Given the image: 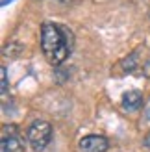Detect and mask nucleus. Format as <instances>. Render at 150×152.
Instances as JSON below:
<instances>
[{
  "label": "nucleus",
  "mask_w": 150,
  "mask_h": 152,
  "mask_svg": "<svg viewBox=\"0 0 150 152\" xmlns=\"http://www.w3.org/2000/svg\"><path fill=\"white\" fill-rule=\"evenodd\" d=\"M145 117H146V121L150 123V100H148L146 106H145Z\"/></svg>",
  "instance_id": "7"
},
{
  "label": "nucleus",
  "mask_w": 150,
  "mask_h": 152,
  "mask_svg": "<svg viewBox=\"0 0 150 152\" xmlns=\"http://www.w3.org/2000/svg\"><path fill=\"white\" fill-rule=\"evenodd\" d=\"M141 104H143V93L137 89H132V91H126L122 95V106L124 110L128 111H135L141 108Z\"/></svg>",
  "instance_id": "5"
},
{
  "label": "nucleus",
  "mask_w": 150,
  "mask_h": 152,
  "mask_svg": "<svg viewBox=\"0 0 150 152\" xmlns=\"http://www.w3.org/2000/svg\"><path fill=\"white\" fill-rule=\"evenodd\" d=\"M0 74H2V95L7 93V71L6 67H0Z\"/></svg>",
  "instance_id": "6"
},
{
  "label": "nucleus",
  "mask_w": 150,
  "mask_h": 152,
  "mask_svg": "<svg viewBox=\"0 0 150 152\" xmlns=\"http://www.w3.org/2000/svg\"><path fill=\"white\" fill-rule=\"evenodd\" d=\"M41 50L50 65H61L71 54L63 30L54 22H43L41 26Z\"/></svg>",
  "instance_id": "1"
},
{
  "label": "nucleus",
  "mask_w": 150,
  "mask_h": 152,
  "mask_svg": "<svg viewBox=\"0 0 150 152\" xmlns=\"http://www.w3.org/2000/svg\"><path fill=\"white\" fill-rule=\"evenodd\" d=\"M24 150V141L17 134L15 128H4L2 141H0V152H22Z\"/></svg>",
  "instance_id": "3"
},
{
  "label": "nucleus",
  "mask_w": 150,
  "mask_h": 152,
  "mask_svg": "<svg viewBox=\"0 0 150 152\" xmlns=\"http://www.w3.org/2000/svg\"><path fill=\"white\" fill-rule=\"evenodd\" d=\"M109 148V143L102 135H85L80 139V150L84 152H106Z\"/></svg>",
  "instance_id": "4"
},
{
  "label": "nucleus",
  "mask_w": 150,
  "mask_h": 152,
  "mask_svg": "<svg viewBox=\"0 0 150 152\" xmlns=\"http://www.w3.org/2000/svg\"><path fill=\"white\" fill-rule=\"evenodd\" d=\"M143 143H145V147H146V148H150V132H148V134L145 135V139H143Z\"/></svg>",
  "instance_id": "8"
},
{
  "label": "nucleus",
  "mask_w": 150,
  "mask_h": 152,
  "mask_svg": "<svg viewBox=\"0 0 150 152\" xmlns=\"http://www.w3.org/2000/svg\"><path fill=\"white\" fill-rule=\"evenodd\" d=\"M7 2H11V0H2V6H6Z\"/></svg>",
  "instance_id": "9"
},
{
  "label": "nucleus",
  "mask_w": 150,
  "mask_h": 152,
  "mask_svg": "<svg viewBox=\"0 0 150 152\" xmlns=\"http://www.w3.org/2000/svg\"><path fill=\"white\" fill-rule=\"evenodd\" d=\"M52 139V126L47 121H33L28 128V143L35 152L48 147Z\"/></svg>",
  "instance_id": "2"
},
{
  "label": "nucleus",
  "mask_w": 150,
  "mask_h": 152,
  "mask_svg": "<svg viewBox=\"0 0 150 152\" xmlns=\"http://www.w3.org/2000/svg\"><path fill=\"white\" fill-rule=\"evenodd\" d=\"M58 2H71V0H58Z\"/></svg>",
  "instance_id": "10"
}]
</instances>
